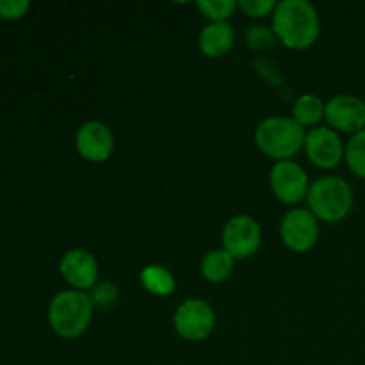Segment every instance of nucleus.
Instances as JSON below:
<instances>
[{
	"label": "nucleus",
	"mask_w": 365,
	"mask_h": 365,
	"mask_svg": "<svg viewBox=\"0 0 365 365\" xmlns=\"http://www.w3.org/2000/svg\"><path fill=\"white\" fill-rule=\"evenodd\" d=\"M319 14L307 0H284L274 7L273 34L289 48H309L319 38Z\"/></svg>",
	"instance_id": "nucleus-1"
},
{
	"label": "nucleus",
	"mask_w": 365,
	"mask_h": 365,
	"mask_svg": "<svg viewBox=\"0 0 365 365\" xmlns=\"http://www.w3.org/2000/svg\"><path fill=\"white\" fill-rule=\"evenodd\" d=\"M91 317L93 298L84 291H63L50 302L48 323L64 339H75L84 334Z\"/></svg>",
	"instance_id": "nucleus-2"
},
{
	"label": "nucleus",
	"mask_w": 365,
	"mask_h": 365,
	"mask_svg": "<svg viewBox=\"0 0 365 365\" xmlns=\"http://www.w3.org/2000/svg\"><path fill=\"white\" fill-rule=\"evenodd\" d=\"M305 130L294 118H267L255 132V143L260 152L277 160L294 157L305 145Z\"/></svg>",
	"instance_id": "nucleus-3"
},
{
	"label": "nucleus",
	"mask_w": 365,
	"mask_h": 365,
	"mask_svg": "<svg viewBox=\"0 0 365 365\" xmlns=\"http://www.w3.org/2000/svg\"><path fill=\"white\" fill-rule=\"evenodd\" d=\"M309 207L312 214L327 223L344 220L353 207V191L341 177H323L309 189Z\"/></svg>",
	"instance_id": "nucleus-4"
},
{
	"label": "nucleus",
	"mask_w": 365,
	"mask_h": 365,
	"mask_svg": "<svg viewBox=\"0 0 365 365\" xmlns=\"http://www.w3.org/2000/svg\"><path fill=\"white\" fill-rule=\"evenodd\" d=\"M216 316L212 307L203 299H187L175 312V328L185 341L198 342L209 337L214 330Z\"/></svg>",
	"instance_id": "nucleus-5"
},
{
	"label": "nucleus",
	"mask_w": 365,
	"mask_h": 365,
	"mask_svg": "<svg viewBox=\"0 0 365 365\" xmlns=\"http://www.w3.org/2000/svg\"><path fill=\"white\" fill-rule=\"evenodd\" d=\"M271 189L282 203H298L309 195V178L303 168L292 160H280L269 175Z\"/></svg>",
	"instance_id": "nucleus-6"
},
{
	"label": "nucleus",
	"mask_w": 365,
	"mask_h": 365,
	"mask_svg": "<svg viewBox=\"0 0 365 365\" xmlns=\"http://www.w3.org/2000/svg\"><path fill=\"white\" fill-rule=\"evenodd\" d=\"M260 225L250 216H235L223 230V246L234 259H248L259 250Z\"/></svg>",
	"instance_id": "nucleus-7"
},
{
	"label": "nucleus",
	"mask_w": 365,
	"mask_h": 365,
	"mask_svg": "<svg viewBox=\"0 0 365 365\" xmlns=\"http://www.w3.org/2000/svg\"><path fill=\"white\" fill-rule=\"evenodd\" d=\"M282 239L294 252H307L312 248L319 235L317 217L305 209H296L285 214L280 228Z\"/></svg>",
	"instance_id": "nucleus-8"
},
{
	"label": "nucleus",
	"mask_w": 365,
	"mask_h": 365,
	"mask_svg": "<svg viewBox=\"0 0 365 365\" xmlns=\"http://www.w3.org/2000/svg\"><path fill=\"white\" fill-rule=\"evenodd\" d=\"M328 125L341 132H356L365 128V102L349 95L334 96L324 106Z\"/></svg>",
	"instance_id": "nucleus-9"
},
{
	"label": "nucleus",
	"mask_w": 365,
	"mask_h": 365,
	"mask_svg": "<svg viewBox=\"0 0 365 365\" xmlns=\"http://www.w3.org/2000/svg\"><path fill=\"white\" fill-rule=\"evenodd\" d=\"M305 148L310 163L323 170H331V168L339 166L344 157L341 138L337 132L327 127L312 128L305 138Z\"/></svg>",
	"instance_id": "nucleus-10"
},
{
	"label": "nucleus",
	"mask_w": 365,
	"mask_h": 365,
	"mask_svg": "<svg viewBox=\"0 0 365 365\" xmlns=\"http://www.w3.org/2000/svg\"><path fill=\"white\" fill-rule=\"evenodd\" d=\"M77 150L84 159L93 163H103L110 157L114 148L113 132L100 121H88L77 132Z\"/></svg>",
	"instance_id": "nucleus-11"
},
{
	"label": "nucleus",
	"mask_w": 365,
	"mask_h": 365,
	"mask_svg": "<svg viewBox=\"0 0 365 365\" xmlns=\"http://www.w3.org/2000/svg\"><path fill=\"white\" fill-rule=\"evenodd\" d=\"M61 273L68 284L73 285L75 291H86L96 285L98 264L86 250H70L61 260Z\"/></svg>",
	"instance_id": "nucleus-12"
},
{
	"label": "nucleus",
	"mask_w": 365,
	"mask_h": 365,
	"mask_svg": "<svg viewBox=\"0 0 365 365\" xmlns=\"http://www.w3.org/2000/svg\"><path fill=\"white\" fill-rule=\"evenodd\" d=\"M235 36L230 25L227 21H216L203 27L200 32L198 45L202 52L209 57H223L225 53L230 52L234 46Z\"/></svg>",
	"instance_id": "nucleus-13"
},
{
	"label": "nucleus",
	"mask_w": 365,
	"mask_h": 365,
	"mask_svg": "<svg viewBox=\"0 0 365 365\" xmlns=\"http://www.w3.org/2000/svg\"><path fill=\"white\" fill-rule=\"evenodd\" d=\"M234 269V257L227 250H214L202 260V274L212 284L227 280Z\"/></svg>",
	"instance_id": "nucleus-14"
},
{
	"label": "nucleus",
	"mask_w": 365,
	"mask_h": 365,
	"mask_svg": "<svg viewBox=\"0 0 365 365\" xmlns=\"http://www.w3.org/2000/svg\"><path fill=\"white\" fill-rule=\"evenodd\" d=\"M141 284L146 291L157 296H170L175 291L173 274L163 266H146L141 271Z\"/></svg>",
	"instance_id": "nucleus-15"
},
{
	"label": "nucleus",
	"mask_w": 365,
	"mask_h": 365,
	"mask_svg": "<svg viewBox=\"0 0 365 365\" xmlns=\"http://www.w3.org/2000/svg\"><path fill=\"white\" fill-rule=\"evenodd\" d=\"M292 114L302 127H312L323 120L324 103L316 95H302L292 107Z\"/></svg>",
	"instance_id": "nucleus-16"
},
{
	"label": "nucleus",
	"mask_w": 365,
	"mask_h": 365,
	"mask_svg": "<svg viewBox=\"0 0 365 365\" xmlns=\"http://www.w3.org/2000/svg\"><path fill=\"white\" fill-rule=\"evenodd\" d=\"M346 160L348 166L356 177L365 178V128L356 132L348 143L346 148Z\"/></svg>",
	"instance_id": "nucleus-17"
},
{
	"label": "nucleus",
	"mask_w": 365,
	"mask_h": 365,
	"mask_svg": "<svg viewBox=\"0 0 365 365\" xmlns=\"http://www.w3.org/2000/svg\"><path fill=\"white\" fill-rule=\"evenodd\" d=\"M196 7L209 20H212V24H216V21H225L228 16H232L237 2L235 0H198Z\"/></svg>",
	"instance_id": "nucleus-18"
},
{
	"label": "nucleus",
	"mask_w": 365,
	"mask_h": 365,
	"mask_svg": "<svg viewBox=\"0 0 365 365\" xmlns=\"http://www.w3.org/2000/svg\"><path fill=\"white\" fill-rule=\"evenodd\" d=\"M274 38H277V36H274L269 29L264 27V25H253V27H250L245 34L246 45L253 50L271 48V46L274 45Z\"/></svg>",
	"instance_id": "nucleus-19"
},
{
	"label": "nucleus",
	"mask_w": 365,
	"mask_h": 365,
	"mask_svg": "<svg viewBox=\"0 0 365 365\" xmlns=\"http://www.w3.org/2000/svg\"><path fill=\"white\" fill-rule=\"evenodd\" d=\"M237 7H241L242 13L248 14V16L262 18L269 14L271 11H274L277 2H273V0H241Z\"/></svg>",
	"instance_id": "nucleus-20"
},
{
	"label": "nucleus",
	"mask_w": 365,
	"mask_h": 365,
	"mask_svg": "<svg viewBox=\"0 0 365 365\" xmlns=\"http://www.w3.org/2000/svg\"><path fill=\"white\" fill-rule=\"evenodd\" d=\"M31 4L27 0H0V18L6 20H18L27 14Z\"/></svg>",
	"instance_id": "nucleus-21"
},
{
	"label": "nucleus",
	"mask_w": 365,
	"mask_h": 365,
	"mask_svg": "<svg viewBox=\"0 0 365 365\" xmlns=\"http://www.w3.org/2000/svg\"><path fill=\"white\" fill-rule=\"evenodd\" d=\"M116 287H113L110 284H100L96 285L95 291H93V302L98 303V305L102 307H109L110 303L116 302Z\"/></svg>",
	"instance_id": "nucleus-22"
}]
</instances>
